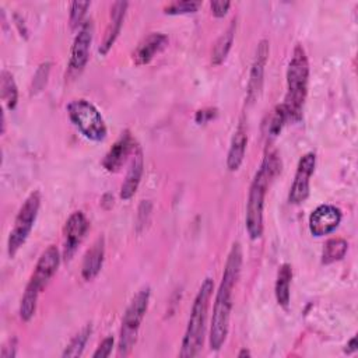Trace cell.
I'll list each match as a JSON object with an SVG mask.
<instances>
[{
    "label": "cell",
    "mask_w": 358,
    "mask_h": 358,
    "mask_svg": "<svg viewBox=\"0 0 358 358\" xmlns=\"http://www.w3.org/2000/svg\"><path fill=\"white\" fill-rule=\"evenodd\" d=\"M242 267V248L239 242H234L228 253L222 278L215 294L213 317L210 326V347L214 351H218L228 336L229 330V317L232 310V292L238 282Z\"/></svg>",
    "instance_id": "1"
},
{
    "label": "cell",
    "mask_w": 358,
    "mask_h": 358,
    "mask_svg": "<svg viewBox=\"0 0 358 358\" xmlns=\"http://www.w3.org/2000/svg\"><path fill=\"white\" fill-rule=\"evenodd\" d=\"M281 171V161L275 152H268L259 171L256 172L248 194L246 204V231L250 239H259L263 234V207L267 187L273 178H275Z\"/></svg>",
    "instance_id": "2"
},
{
    "label": "cell",
    "mask_w": 358,
    "mask_h": 358,
    "mask_svg": "<svg viewBox=\"0 0 358 358\" xmlns=\"http://www.w3.org/2000/svg\"><path fill=\"white\" fill-rule=\"evenodd\" d=\"M213 289H214L213 280L210 277L204 278L192 305L190 316L187 320L186 331H185L180 351H179V357L182 358L197 357L203 348L206 326H207L206 323H207Z\"/></svg>",
    "instance_id": "3"
},
{
    "label": "cell",
    "mask_w": 358,
    "mask_h": 358,
    "mask_svg": "<svg viewBox=\"0 0 358 358\" xmlns=\"http://www.w3.org/2000/svg\"><path fill=\"white\" fill-rule=\"evenodd\" d=\"M309 62L302 45H295L287 69V94L282 102L288 120L298 122L302 117V109L308 94Z\"/></svg>",
    "instance_id": "4"
},
{
    "label": "cell",
    "mask_w": 358,
    "mask_h": 358,
    "mask_svg": "<svg viewBox=\"0 0 358 358\" xmlns=\"http://www.w3.org/2000/svg\"><path fill=\"white\" fill-rule=\"evenodd\" d=\"M60 264V255L56 246L50 245L48 246L39 256L36 266L29 277V281L25 287L24 295L21 298L20 303V317L24 322H28L32 319L36 310V302L38 296L42 292V289L46 287L49 280L55 275L57 271V267Z\"/></svg>",
    "instance_id": "5"
},
{
    "label": "cell",
    "mask_w": 358,
    "mask_h": 358,
    "mask_svg": "<svg viewBox=\"0 0 358 358\" xmlns=\"http://www.w3.org/2000/svg\"><path fill=\"white\" fill-rule=\"evenodd\" d=\"M150 287H143L130 301L129 306L122 319L120 336H119V345H117V355L126 357L131 352L136 341L140 324L144 319V315L148 308L150 302Z\"/></svg>",
    "instance_id": "6"
},
{
    "label": "cell",
    "mask_w": 358,
    "mask_h": 358,
    "mask_svg": "<svg viewBox=\"0 0 358 358\" xmlns=\"http://www.w3.org/2000/svg\"><path fill=\"white\" fill-rule=\"evenodd\" d=\"M71 123L91 141H102L106 137V124L99 110L87 99H74L67 105Z\"/></svg>",
    "instance_id": "7"
},
{
    "label": "cell",
    "mask_w": 358,
    "mask_h": 358,
    "mask_svg": "<svg viewBox=\"0 0 358 358\" xmlns=\"http://www.w3.org/2000/svg\"><path fill=\"white\" fill-rule=\"evenodd\" d=\"M39 206H41L39 192H32L21 206L7 241V250L10 257H13L18 252V249L25 243L28 235L31 234L35 220L38 217Z\"/></svg>",
    "instance_id": "8"
},
{
    "label": "cell",
    "mask_w": 358,
    "mask_h": 358,
    "mask_svg": "<svg viewBox=\"0 0 358 358\" xmlns=\"http://www.w3.org/2000/svg\"><path fill=\"white\" fill-rule=\"evenodd\" d=\"M316 166V155L313 152H306L301 157L296 172L294 176V182L289 189L288 200L291 204H301L309 196V180Z\"/></svg>",
    "instance_id": "9"
},
{
    "label": "cell",
    "mask_w": 358,
    "mask_h": 358,
    "mask_svg": "<svg viewBox=\"0 0 358 358\" xmlns=\"http://www.w3.org/2000/svg\"><path fill=\"white\" fill-rule=\"evenodd\" d=\"M341 210L333 204H322L309 215V231L313 236L331 234L341 222Z\"/></svg>",
    "instance_id": "10"
},
{
    "label": "cell",
    "mask_w": 358,
    "mask_h": 358,
    "mask_svg": "<svg viewBox=\"0 0 358 358\" xmlns=\"http://www.w3.org/2000/svg\"><path fill=\"white\" fill-rule=\"evenodd\" d=\"M270 53V46L267 39H262L256 48V55L252 63L249 81H248V91H246V99L249 103L255 102L259 98V94L263 87V77H264V69L267 64Z\"/></svg>",
    "instance_id": "11"
},
{
    "label": "cell",
    "mask_w": 358,
    "mask_h": 358,
    "mask_svg": "<svg viewBox=\"0 0 358 358\" xmlns=\"http://www.w3.org/2000/svg\"><path fill=\"white\" fill-rule=\"evenodd\" d=\"M92 34H94L92 21L91 20L84 21L71 46V55H70V63H69V67L71 71H81L85 67L90 57Z\"/></svg>",
    "instance_id": "12"
},
{
    "label": "cell",
    "mask_w": 358,
    "mask_h": 358,
    "mask_svg": "<svg viewBox=\"0 0 358 358\" xmlns=\"http://www.w3.org/2000/svg\"><path fill=\"white\" fill-rule=\"evenodd\" d=\"M88 220L81 211H74L64 225V259H71L88 231Z\"/></svg>",
    "instance_id": "13"
},
{
    "label": "cell",
    "mask_w": 358,
    "mask_h": 358,
    "mask_svg": "<svg viewBox=\"0 0 358 358\" xmlns=\"http://www.w3.org/2000/svg\"><path fill=\"white\" fill-rule=\"evenodd\" d=\"M136 145L133 137L129 130H124L120 137L115 141V144L109 148L102 159V166L108 172H116L127 159L131 151H134Z\"/></svg>",
    "instance_id": "14"
},
{
    "label": "cell",
    "mask_w": 358,
    "mask_h": 358,
    "mask_svg": "<svg viewBox=\"0 0 358 358\" xmlns=\"http://www.w3.org/2000/svg\"><path fill=\"white\" fill-rule=\"evenodd\" d=\"M168 45V36L161 32H152L147 35L133 53V62L137 66L150 63L161 50Z\"/></svg>",
    "instance_id": "15"
},
{
    "label": "cell",
    "mask_w": 358,
    "mask_h": 358,
    "mask_svg": "<svg viewBox=\"0 0 358 358\" xmlns=\"http://www.w3.org/2000/svg\"><path fill=\"white\" fill-rule=\"evenodd\" d=\"M127 6H129L127 1H115L112 4V7H110V20H109V24L105 29L102 43L99 46V53L101 55H106L109 52V49L113 46L116 38L119 36Z\"/></svg>",
    "instance_id": "16"
},
{
    "label": "cell",
    "mask_w": 358,
    "mask_h": 358,
    "mask_svg": "<svg viewBox=\"0 0 358 358\" xmlns=\"http://www.w3.org/2000/svg\"><path fill=\"white\" fill-rule=\"evenodd\" d=\"M143 168H144L143 151L140 147H136L131 162H130V168H129L124 182L122 183V187H120V197L123 200L131 199L134 196V193L137 192V187H138L141 176H143Z\"/></svg>",
    "instance_id": "17"
},
{
    "label": "cell",
    "mask_w": 358,
    "mask_h": 358,
    "mask_svg": "<svg viewBox=\"0 0 358 358\" xmlns=\"http://www.w3.org/2000/svg\"><path fill=\"white\" fill-rule=\"evenodd\" d=\"M103 256H105V241L101 236L94 242V245L87 250L84 256L83 266H81V275L84 280L90 281L98 275L103 264Z\"/></svg>",
    "instance_id": "18"
},
{
    "label": "cell",
    "mask_w": 358,
    "mask_h": 358,
    "mask_svg": "<svg viewBox=\"0 0 358 358\" xmlns=\"http://www.w3.org/2000/svg\"><path fill=\"white\" fill-rule=\"evenodd\" d=\"M246 144H248V136L243 124L241 123L236 130L234 131L228 155H227V168L229 171H236L239 169L243 158H245V151H246Z\"/></svg>",
    "instance_id": "19"
},
{
    "label": "cell",
    "mask_w": 358,
    "mask_h": 358,
    "mask_svg": "<svg viewBox=\"0 0 358 358\" xmlns=\"http://www.w3.org/2000/svg\"><path fill=\"white\" fill-rule=\"evenodd\" d=\"M291 280H292V267L288 263H282L277 271V278H275V299L280 306L288 308L289 305V288H291Z\"/></svg>",
    "instance_id": "20"
},
{
    "label": "cell",
    "mask_w": 358,
    "mask_h": 358,
    "mask_svg": "<svg viewBox=\"0 0 358 358\" xmlns=\"http://www.w3.org/2000/svg\"><path fill=\"white\" fill-rule=\"evenodd\" d=\"M235 29H236V21L232 20L231 24L228 25V28L217 39V42L214 45V49H213V53H211V63L214 66L221 64L227 59V56H228V53L231 50V46L234 43Z\"/></svg>",
    "instance_id": "21"
},
{
    "label": "cell",
    "mask_w": 358,
    "mask_h": 358,
    "mask_svg": "<svg viewBox=\"0 0 358 358\" xmlns=\"http://www.w3.org/2000/svg\"><path fill=\"white\" fill-rule=\"evenodd\" d=\"M348 249V243L343 238H331L324 243L322 252V264H331L341 260Z\"/></svg>",
    "instance_id": "22"
},
{
    "label": "cell",
    "mask_w": 358,
    "mask_h": 358,
    "mask_svg": "<svg viewBox=\"0 0 358 358\" xmlns=\"http://www.w3.org/2000/svg\"><path fill=\"white\" fill-rule=\"evenodd\" d=\"M0 87H1V98H3V101L6 102L7 108L10 110H13L17 106V102H18V90H17V84L14 81L13 74L8 73L7 70L1 71Z\"/></svg>",
    "instance_id": "23"
},
{
    "label": "cell",
    "mask_w": 358,
    "mask_h": 358,
    "mask_svg": "<svg viewBox=\"0 0 358 358\" xmlns=\"http://www.w3.org/2000/svg\"><path fill=\"white\" fill-rule=\"evenodd\" d=\"M90 334H91V326H85L83 327L73 338L71 341L67 344V347L64 348L62 357L66 358H76V357H80L84 351V347L90 338Z\"/></svg>",
    "instance_id": "24"
},
{
    "label": "cell",
    "mask_w": 358,
    "mask_h": 358,
    "mask_svg": "<svg viewBox=\"0 0 358 358\" xmlns=\"http://www.w3.org/2000/svg\"><path fill=\"white\" fill-rule=\"evenodd\" d=\"M287 120H288V115H287V110H285L284 105L282 103L277 105L274 108V110L271 112V115H270V119H268V123H267V134L270 137L278 136Z\"/></svg>",
    "instance_id": "25"
},
{
    "label": "cell",
    "mask_w": 358,
    "mask_h": 358,
    "mask_svg": "<svg viewBox=\"0 0 358 358\" xmlns=\"http://www.w3.org/2000/svg\"><path fill=\"white\" fill-rule=\"evenodd\" d=\"M201 6L200 1H189V0H183V1H173L171 4H168L164 11L165 14L169 15H178V14H189V13H194L199 10V7Z\"/></svg>",
    "instance_id": "26"
},
{
    "label": "cell",
    "mask_w": 358,
    "mask_h": 358,
    "mask_svg": "<svg viewBox=\"0 0 358 358\" xmlns=\"http://www.w3.org/2000/svg\"><path fill=\"white\" fill-rule=\"evenodd\" d=\"M91 6L90 1H73L70 6V27L73 29L81 27L84 22V17L85 13L88 10V7Z\"/></svg>",
    "instance_id": "27"
},
{
    "label": "cell",
    "mask_w": 358,
    "mask_h": 358,
    "mask_svg": "<svg viewBox=\"0 0 358 358\" xmlns=\"http://www.w3.org/2000/svg\"><path fill=\"white\" fill-rule=\"evenodd\" d=\"M49 69H50V63H43L36 70V73L34 76V81H32V94L41 91L45 87L48 76H49Z\"/></svg>",
    "instance_id": "28"
},
{
    "label": "cell",
    "mask_w": 358,
    "mask_h": 358,
    "mask_svg": "<svg viewBox=\"0 0 358 358\" xmlns=\"http://www.w3.org/2000/svg\"><path fill=\"white\" fill-rule=\"evenodd\" d=\"M112 348H113V337H106L101 341V344L98 345V348L95 350L92 357L94 358H106L110 355Z\"/></svg>",
    "instance_id": "29"
},
{
    "label": "cell",
    "mask_w": 358,
    "mask_h": 358,
    "mask_svg": "<svg viewBox=\"0 0 358 358\" xmlns=\"http://www.w3.org/2000/svg\"><path fill=\"white\" fill-rule=\"evenodd\" d=\"M218 110L215 108H207V109H200L196 112V116H194V120L196 123L201 124V123H207L210 122L211 119H214L217 116Z\"/></svg>",
    "instance_id": "30"
},
{
    "label": "cell",
    "mask_w": 358,
    "mask_h": 358,
    "mask_svg": "<svg viewBox=\"0 0 358 358\" xmlns=\"http://www.w3.org/2000/svg\"><path fill=\"white\" fill-rule=\"evenodd\" d=\"M210 7H211V13L214 17L217 18H221L227 14V11L229 10L231 7V1H211L210 3Z\"/></svg>",
    "instance_id": "31"
},
{
    "label": "cell",
    "mask_w": 358,
    "mask_h": 358,
    "mask_svg": "<svg viewBox=\"0 0 358 358\" xmlns=\"http://www.w3.org/2000/svg\"><path fill=\"white\" fill-rule=\"evenodd\" d=\"M17 354V347H15V340H10V344L8 345H4L1 348V352H0V357L1 358H14Z\"/></svg>",
    "instance_id": "32"
},
{
    "label": "cell",
    "mask_w": 358,
    "mask_h": 358,
    "mask_svg": "<svg viewBox=\"0 0 358 358\" xmlns=\"http://www.w3.org/2000/svg\"><path fill=\"white\" fill-rule=\"evenodd\" d=\"M347 354H352V352H355L357 351V337L354 336V337H351L350 338V341L347 343V345H345V350H344Z\"/></svg>",
    "instance_id": "33"
},
{
    "label": "cell",
    "mask_w": 358,
    "mask_h": 358,
    "mask_svg": "<svg viewBox=\"0 0 358 358\" xmlns=\"http://www.w3.org/2000/svg\"><path fill=\"white\" fill-rule=\"evenodd\" d=\"M238 357L239 358H243V357H250V351L246 350V348H242L239 352H238Z\"/></svg>",
    "instance_id": "34"
}]
</instances>
